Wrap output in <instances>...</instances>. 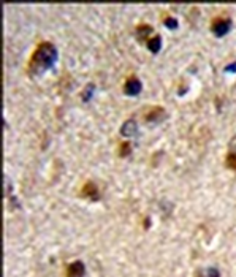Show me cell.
<instances>
[{
	"label": "cell",
	"instance_id": "1",
	"mask_svg": "<svg viewBox=\"0 0 236 277\" xmlns=\"http://www.w3.org/2000/svg\"><path fill=\"white\" fill-rule=\"evenodd\" d=\"M57 48L51 41H40L35 46L33 53L29 57L26 73L33 78V76H40L44 71H48L53 68V65L57 60Z\"/></svg>",
	"mask_w": 236,
	"mask_h": 277
},
{
	"label": "cell",
	"instance_id": "2",
	"mask_svg": "<svg viewBox=\"0 0 236 277\" xmlns=\"http://www.w3.org/2000/svg\"><path fill=\"white\" fill-rule=\"evenodd\" d=\"M231 29V19L228 16H216L211 21V32L216 35L217 38L227 35Z\"/></svg>",
	"mask_w": 236,
	"mask_h": 277
},
{
	"label": "cell",
	"instance_id": "3",
	"mask_svg": "<svg viewBox=\"0 0 236 277\" xmlns=\"http://www.w3.org/2000/svg\"><path fill=\"white\" fill-rule=\"evenodd\" d=\"M79 197L86 198L89 201H99L100 200V189L93 180H87L79 189Z\"/></svg>",
	"mask_w": 236,
	"mask_h": 277
},
{
	"label": "cell",
	"instance_id": "4",
	"mask_svg": "<svg viewBox=\"0 0 236 277\" xmlns=\"http://www.w3.org/2000/svg\"><path fill=\"white\" fill-rule=\"evenodd\" d=\"M141 89H143V84H141V81H139V78L136 75L128 76L125 79V82H124V87H122L124 94L130 95V97H135V95H138L141 92Z\"/></svg>",
	"mask_w": 236,
	"mask_h": 277
},
{
	"label": "cell",
	"instance_id": "5",
	"mask_svg": "<svg viewBox=\"0 0 236 277\" xmlns=\"http://www.w3.org/2000/svg\"><path fill=\"white\" fill-rule=\"evenodd\" d=\"M225 166L228 170L236 173V135L231 136L228 146H227V154H225Z\"/></svg>",
	"mask_w": 236,
	"mask_h": 277
},
{
	"label": "cell",
	"instance_id": "6",
	"mask_svg": "<svg viewBox=\"0 0 236 277\" xmlns=\"http://www.w3.org/2000/svg\"><path fill=\"white\" fill-rule=\"evenodd\" d=\"M86 266L81 260H75L65 266V277H84Z\"/></svg>",
	"mask_w": 236,
	"mask_h": 277
},
{
	"label": "cell",
	"instance_id": "7",
	"mask_svg": "<svg viewBox=\"0 0 236 277\" xmlns=\"http://www.w3.org/2000/svg\"><path fill=\"white\" fill-rule=\"evenodd\" d=\"M167 117V111H165V108L162 106H152L151 110L148 111V114L145 116V120L146 122H159V120Z\"/></svg>",
	"mask_w": 236,
	"mask_h": 277
},
{
	"label": "cell",
	"instance_id": "8",
	"mask_svg": "<svg viewBox=\"0 0 236 277\" xmlns=\"http://www.w3.org/2000/svg\"><path fill=\"white\" fill-rule=\"evenodd\" d=\"M152 33V27L149 24H138L135 27V35H136V40L138 41H143V43H148V40L151 38L149 35Z\"/></svg>",
	"mask_w": 236,
	"mask_h": 277
},
{
	"label": "cell",
	"instance_id": "9",
	"mask_svg": "<svg viewBox=\"0 0 236 277\" xmlns=\"http://www.w3.org/2000/svg\"><path fill=\"white\" fill-rule=\"evenodd\" d=\"M136 131H138V127H136L135 119H127L125 122L122 124V127H121V135L125 136V138L135 136Z\"/></svg>",
	"mask_w": 236,
	"mask_h": 277
},
{
	"label": "cell",
	"instance_id": "10",
	"mask_svg": "<svg viewBox=\"0 0 236 277\" xmlns=\"http://www.w3.org/2000/svg\"><path fill=\"white\" fill-rule=\"evenodd\" d=\"M146 46H148V50H149L151 53H154V54L159 53V51H160V46H162V40H160L159 35H154V37H151V38L148 40Z\"/></svg>",
	"mask_w": 236,
	"mask_h": 277
},
{
	"label": "cell",
	"instance_id": "11",
	"mask_svg": "<svg viewBox=\"0 0 236 277\" xmlns=\"http://www.w3.org/2000/svg\"><path fill=\"white\" fill-rule=\"evenodd\" d=\"M130 152H132V144H130V141H122L121 144H119V157H127V155H130Z\"/></svg>",
	"mask_w": 236,
	"mask_h": 277
},
{
	"label": "cell",
	"instance_id": "12",
	"mask_svg": "<svg viewBox=\"0 0 236 277\" xmlns=\"http://www.w3.org/2000/svg\"><path fill=\"white\" fill-rule=\"evenodd\" d=\"M163 24L167 26L168 29H176L178 27V19H174V18H171V16H165L163 18Z\"/></svg>",
	"mask_w": 236,
	"mask_h": 277
},
{
	"label": "cell",
	"instance_id": "13",
	"mask_svg": "<svg viewBox=\"0 0 236 277\" xmlns=\"http://www.w3.org/2000/svg\"><path fill=\"white\" fill-rule=\"evenodd\" d=\"M197 277H205V275H203V274H198Z\"/></svg>",
	"mask_w": 236,
	"mask_h": 277
}]
</instances>
